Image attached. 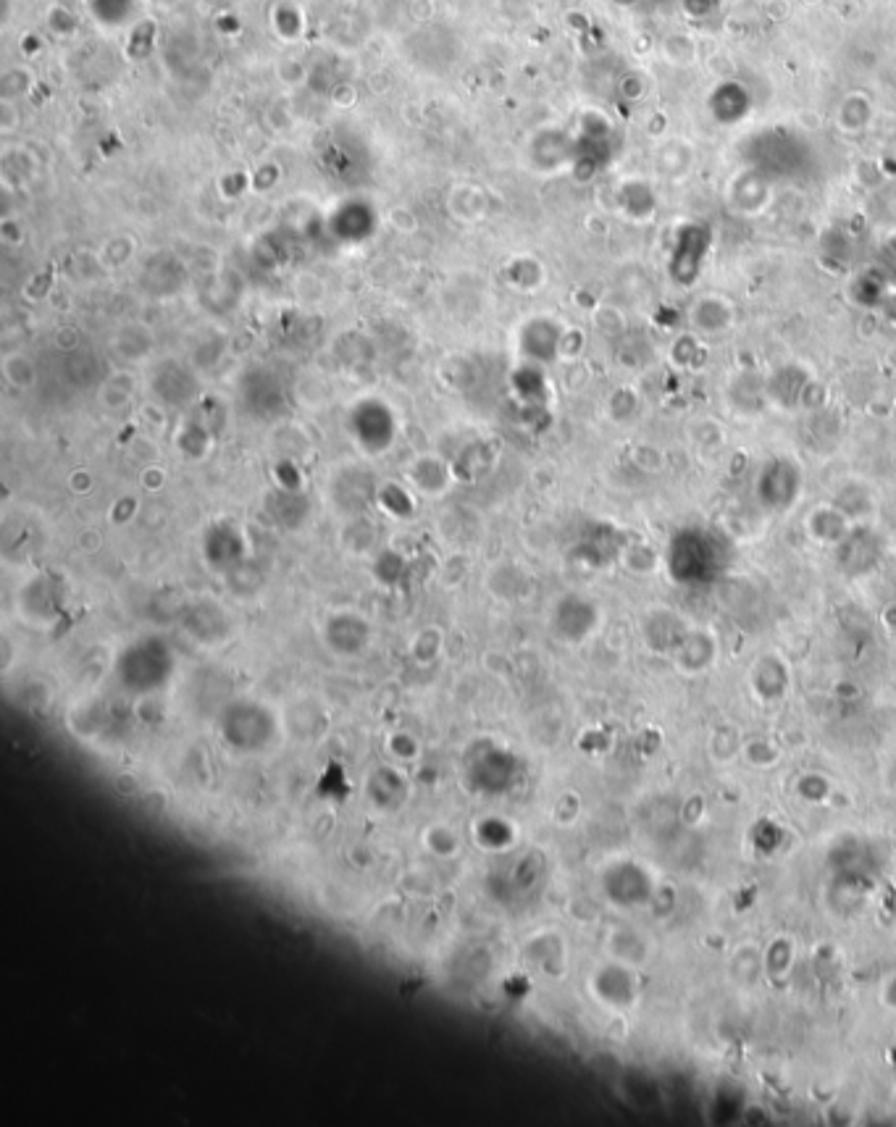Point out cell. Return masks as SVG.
Masks as SVG:
<instances>
[{
  "instance_id": "6da1fadb",
  "label": "cell",
  "mask_w": 896,
  "mask_h": 1127,
  "mask_svg": "<svg viewBox=\"0 0 896 1127\" xmlns=\"http://www.w3.org/2000/svg\"><path fill=\"white\" fill-rule=\"evenodd\" d=\"M671 573L681 584H705L718 573L720 555L713 536L705 531H684L676 536L668 555Z\"/></svg>"
},
{
  "instance_id": "7a4b0ae2",
  "label": "cell",
  "mask_w": 896,
  "mask_h": 1127,
  "mask_svg": "<svg viewBox=\"0 0 896 1127\" xmlns=\"http://www.w3.org/2000/svg\"><path fill=\"white\" fill-rule=\"evenodd\" d=\"M602 891L615 907L636 909L652 902L655 881L650 870L634 860H618L605 867L602 873Z\"/></svg>"
},
{
  "instance_id": "3957f363",
  "label": "cell",
  "mask_w": 896,
  "mask_h": 1127,
  "mask_svg": "<svg viewBox=\"0 0 896 1127\" xmlns=\"http://www.w3.org/2000/svg\"><path fill=\"white\" fill-rule=\"evenodd\" d=\"M592 994L610 1009H631L639 999L636 967L626 965L621 959H610L607 965L594 970Z\"/></svg>"
},
{
  "instance_id": "277c9868",
  "label": "cell",
  "mask_w": 896,
  "mask_h": 1127,
  "mask_svg": "<svg viewBox=\"0 0 896 1127\" xmlns=\"http://www.w3.org/2000/svg\"><path fill=\"white\" fill-rule=\"evenodd\" d=\"M673 660L686 673H702L715 660V644L705 631H689L673 652Z\"/></svg>"
},
{
  "instance_id": "5b68a950",
  "label": "cell",
  "mask_w": 896,
  "mask_h": 1127,
  "mask_svg": "<svg viewBox=\"0 0 896 1127\" xmlns=\"http://www.w3.org/2000/svg\"><path fill=\"white\" fill-rule=\"evenodd\" d=\"M752 684L760 699L765 702H778L789 691V670L778 657H762L752 670Z\"/></svg>"
},
{
  "instance_id": "8992f818",
  "label": "cell",
  "mask_w": 896,
  "mask_h": 1127,
  "mask_svg": "<svg viewBox=\"0 0 896 1127\" xmlns=\"http://www.w3.org/2000/svg\"><path fill=\"white\" fill-rule=\"evenodd\" d=\"M794 967V941L791 938H776L770 941L765 954H762V973L770 978H784Z\"/></svg>"
},
{
  "instance_id": "52a82bcc",
  "label": "cell",
  "mask_w": 896,
  "mask_h": 1127,
  "mask_svg": "<svg viewBox=\"0 0 896 1127\" xmlns=\"http://www.w3.org/2000/svg\"><path fill=\"white\" fill-rule=\"evenodd\" d=\"M831 791H833L831 781L820 773H805L797 783V794L802 796L807 804H826Z\"/></svg>"
},
{
  "instance_id": "ba28073f",
  "label": "cell",
  "mask_w": 896,
  "mask_h": 1127,
  "mask_svg": "<svg viewBox=\"0 0 896 1127\" xmlns=\"http://www.w3.org/2000/svg\"><path fill=\"white\" fill-rule=\"evenodd\" d=\"M744 757H747V762L757 765V768H768V765H776L778 749L773 744H768V741L755 739L744 747Z\"/></svg>"
},
{
  "instance_id": "9c48e42d",
  "label": "cell",
  "mask_w": 896,
  "mask_h": 1127,
  "mask_svg": "<svg viewBox=\"0 0 896 1127\" xmlns=\"http://www.w3.org/2000/svg\"><path fill=\"white\" fill-rule=\"evenodd\" d=\"M881 1001H883V1007L891 1009V1012H896V973H891L889 978L883 980Z\"/></svg>"
},
{
  "instance_id": "30bf717a",
  "label": "cell",
  "mask_w": 896,
  "mask_h": 1127,
  "mask_svg": "<svg viewBox=\"0 0 896 1127\" xmlns=\"http://www.w3.org/2000/svg\"><path fill=\"white\" fill-rule=\"evenodd\" d=\"M681 242H684V245H686V253H692V247H689V245H692V234H689V229H686V234H684V237H681ZM684 268H686V271H689V279H694V274H697V268H699V266L692 261V255H686V266H684Z\"/></svg>"
}]
</instances>
